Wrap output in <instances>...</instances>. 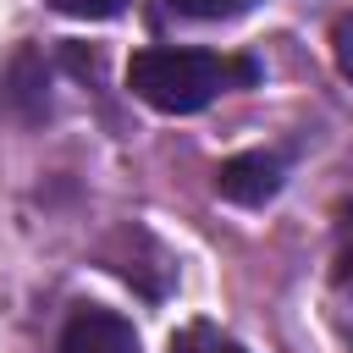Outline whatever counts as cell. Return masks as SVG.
Segmentation results:
<instances>
[{
  "instance_id": "cell-1",
  "label": "cell",
  "mask_w": 353,
  "mask_h": 353,
  "mask_svg": "<svg viewBox=\"0 0 353 353\" xmlns=\"http://www.w3.org/2000/svg\"><path fill=\"white\" fill-rule=\"evenodd\" d=\"M259 66L243 55H215V50H138L127 66V88L165 116H193L215 94L254 83Z\"/></svg>"
},
{
  "instance_id": "cell-2",
  "label": "cell",
  "mask_w": 353,
  "mask_h": 353,
  "mask_svg": "<svg viewBox=\"0 0 353 353\" xmlns=\"http://www.w3.org/2000/svg\"><path fill=\"white\" fill-rule=\"evenodd\" d=\"M281 154H270V149H248V154H232V160H221V171H215V193L221 199H232V204H265V199H276L281 193Z\"/></svg>"
},
{
  "instance_id": "cell-3",
  "label": "cell",
  "mask_w": 353,
  "mask_h": 353,
  "mask_svg": "<svg viewBox=\"0 0 353 353\" xmlns=\"http://www.w3.org/2000/svg\"><path fill=\"white\" fill-rule=\"evenodd\" d=\"M61 353H138V331L110 309H77L61 331Z\"/></svg>"
},
{
  "instance_id": "cell-4",
  "label": "cell",
  "mask_w": 353,
  "mask_h": 353,
  "mask_svg": "<svg viewBox=\"0 0 353 353\" xmlns=\"http://www.w3.org/2000/svg\"><path fill=\"white\" fill-rule=\"evenodd\" d=\"M171 353H248V347H237L232 336H221L215 325H182L176 336H171Z\"/></svg>"
},
{
  "instance_id": "cell-5",
  "label": "cell",
  "mask_w": 353,
  "mask_h": 353,
  "mask_svg": "<svg viewBox=\"0 0 353 353\" xmlns=\"http://www.w3.org/2000/svg\"><path fill=\"white\" fill-rule=\"evenodd\" d=\"M176 17H199V22H221V17H243L254 0H165Z\"/></svg>"
},
{
  "instance_id": "cell-6",
  "label": "cell",
  "mask_w": 353,
  "mask_h": 353,
  "mask_svg": "<svg viewBox=\"0 0 353 353\" xmlns=\"http://www.w3.org/2000/svg\"><path fill=\"white\" fill-rule=\"evenodd\" d=\"M61 17H83V22H105V17H116L127 0H50Z\"/></svg>"
},
{
  "instance_id": "cell-7",
  "label": "cell",
  "mask_w": 353,
  "mask_h": 353,
  "mask_svg": "<svg viewBox=\"0 0 353 353\" xmlns=\"http://www.w3.org/2000/svg\"><path fill=\"white\" fill-rule=\"evenodd\" d=\"M336 276L353 287V204H347L342 221H336Z\"/></svg>"
},
{
  "instance_id": "cell-8",
  "label": "cell",
  "mask_w": 353,
  "mask_h": 353,
  "mask_svg": "<svg viewBox=\"0 0 353 353\" xmlns=\"http://www.w3.org/2000/svg\"><path fill=\"white\" fill-rule=\"evenodd\" d=\"M331 50H336V72L353 83V11H342L336 33H331Z\"/></svg>"
}]
</instances>
